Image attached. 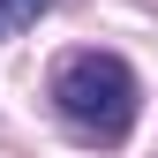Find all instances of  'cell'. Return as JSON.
Here are the masks:
<instances>
[{
  "label": "cell",
  "mask_w": 158,
  "mask_h": 158,
  "mask_svg": "<svg viewBox=\"0 0 158 158\" xmlns=\"http://www.w3.org/2000/svg\"><path fill=\"white\" fill-rule=\"evenodd\" d=\"M53 106H60V121L83 135V143H121L135 128L143 90H135V68L121 53H68V60L53 68Z\"/></svg>",
  "instance_id": "6da1fadb"
},
{
  "label": "cell",
  "mask_w": 158,
  "mask_h": 158,
  "mask_svg": "<svg viewBox=\"0 0 158 158\" xmlns=\"http://www.w3.org/2000/svg\"><path fill=\"white\" fill-rule=\"evenodd\" d=\"M53 0H0V23H38Z\"/></svg>",
  "instance_id": "7a4b0ae2"
}]
</instances>
